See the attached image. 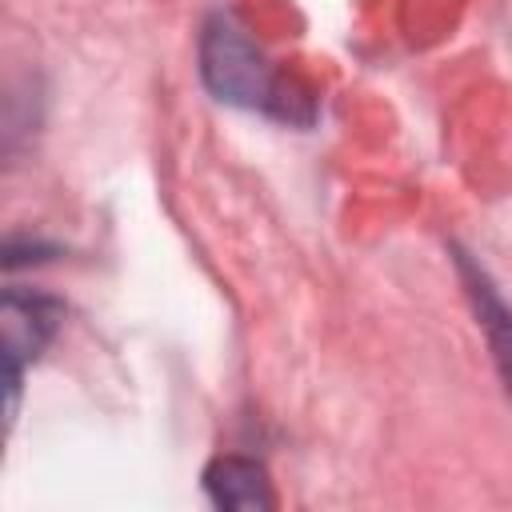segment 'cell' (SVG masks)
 I'll return each instance as SVG.
<instances>
[{"label":"cell","instance_id":"cell-1","mask_svg":"<svg viewBox=\"0 0 512 512\" xmlns=\"http://www.w3.org/2000/svg\"><path fill=\"white\" fill-rule=\"evenodd\" d=\"M200 76L224 104L260 108L280 120H308L304 112H296V104H308V96L292 92V84L268 64V56L228 12H216L200 32Z\"/></svg>","mask_w":512,"mask_h":512},{"label":"cell","instance_id":"cell-2","mask_svg":"<svg viewBox=\"0 0 512 512\" xmlns=\"http://www.w3.org/2000/svg\"><path fill=\"white\" fill-rule=\"evenodd\" d=\"M64 320L60 300L40 296V292H20L8 288L4 304H0V328H4V392H8V424L16 420V404H20V380H24V364L36 360L48 340L56 336Z\"/></svg>","mask_w":512,"mask_h":512},{"label":"cell","instance_id":"cell-3","mask_svg":"<svg viewBox=\"0 0 512 512\" xmlns=\"http://www.w3.org/2000/svg\"><path fill=\"white\" fill-rule=\"evenodd\" d=\"M456 268H460L464 292H468V300H472V308H476V320H480V328L488 332V348H492V360H496V368H500V380H504V388L512 392V312H508V304L500 300V292H496V284L488 280V272H484L468 252H460V248H456Z\"/></svg>","mask_w":512,"mask_h":512},{"label":"cell","instance_id":"cell-4","mask_svg":"<svg viewBox=\"0 0 512 512\" xmlns=\"http://www.w3.org/2000/svg\"><path fill=\"white\" fill-rule=\"evenodd\" d=\"M204 492L216 508H240V512H264L276 504L272 480L260 460L252 456H216L204 468Z\"/></svg>","mask_w":512,"mask_h":512}]
</instances>
